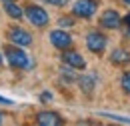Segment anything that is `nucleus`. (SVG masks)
<instances>
[{"instance_id": "7", "label": "nucleus", "mask_w": 130, "mask_h": 126, "mask_svg": "<svg viewBox=\"0 0 130 126\" xmlns=\"http://www.w3.org/2000/svg\"><path fill=\"white\" fill-rule=\"evenodd\" d=\"M120 14L116 12V10H106L104 14L100 16V24L104 26V28H118L120 26Z\"/></svg>"}, {"instance_id": "8", "label": "nucleus", "mask_w": 130, "mask_h": 126, "mask_svg": "<svg viewBox=\"0 0 130 126\" xmlns=\"http://www.w3.org/2000/svg\"><path fill=\"white\" fill-rule=\"evenodd\" d=\"M36 120H38V124L42 126H60L64 120L58 116V114H54V112H40L38 116H36Z\"/></svg>"}, {"instance_id": "6", "label": "nucleus", "mask_w": 130, "mask_h": 126, "mask_svg": "<svg viewBox=\"0 0 130 126\" xmlns=\"http://www.w3.org/2000/svg\"><path fill=\"white\" fill-rule=\"evenodd\" d=\"M50 42L56 48H60V50L72 46V38H70V34H66L64 30H52L50 32Z\"/></svg>"}, {"instance_id": "11", "label": "nucleus", "mask_w": 130, "mask_h": 126, "mask_svg": "<svg viewBox=\"0 0 130 126\" xmlns=\"http://www.w3.org/2000/svg\"><path fill=\"white\" fill-rule=\"evenodd\" d=\"M110 60L114 64H126V62H130V54L126 50H114L110 54Z\"/></svg>"}, {"instance_id": "9", "label": "nucleus", "mask_w": 130, "mask_h": 126, "mask_svg": "<svg viewBox=\"0 0 130 126\" xmlns=\"http://www.w3.org/2000/svg\"><path fill=\"white\" fill-rule=\"evenodd\" d=\"M62 60H64V64L72 66V68H84V66H86L84 58H82L78 52H64V54H62Z\"/></svg>"}, {"instance_id": "1", "label": "nucleus", "mask_w": 130, "mask_h": 126, "mask_svg": "<svg viewBox=\"0 0 130 126\" xmlns=\"http://www.w3.org/2000/svg\"><path fill=\"white\" fill-rule=\"evenodd\" d=\"M4 54H6L10 66H14V68H30V66H32V60L28 58V54H26L22 48L6 46V52H4Z\"/></svg>"}, {"instance_id": "12", "label": "nucleus", "mask_w": 130, "mask_h": 126, "mask_svg": "<svg viewBox=\"0 0 130 126\" xmlns=\"http://www.w3.org/2000/svg\"><path fill=\"white\" fill-rule=\"evenodd\" d=\"M80 88L86 92V94H90L92 88H94V78H92V76H84V78H80Z\"/></svg>"}, {"instance_id": "10", "label": "nucleus", "mask_w": 130, "mask_h": 126, "mask_svg": "<svg viewBox=\"0 0 130 126\" xmlns=\"http://www.w3.org/2000/svg\"><path fill=\"white\" fill-rule=\"evenodd\" d=\"M4 10H6V14L12 16V18H22V8L16 6L12 0H4Z\"/></svg>"}, {"instance_id": "14", "label": "nucleus", "mask_w": 130, "mask_h": 126, "mask_svg": "<svg viewBox=\"0 0 130 126\" xmlns=\"http://www.w3.org/2000/svg\"><path fill=\"white\" fill-rule=\"evenodd\" d=\"M102 116H106V118H110V120H114V122H122V124H130V118H126V116H118V114H102Z\"/></svg>"}, {"instance_id": "5", "label": "nucleus", "mask_w": 130, "mask_h": 126, "mask_svg": "<svg viewBox=\"0 0 130 126\" xmlns=\"http://www.w3.org/2000/svg\"><path fill=\"white\" fill-rule=\"evenodd\" d=\"M8 38H10L12 44H18V46H30L32 44V36L22 28H10Z\"/></svg>"}, {"instance_id": "18", "label": "nucleus", "mask_w": 130, "mask_h": 126, "mask_svg": "<svg viewBox=\"0 0 130 126\" xmlns=\"http://www.w3.org/2000/svg\"><path fill=\"white\" fill-rule=\"evenodd\" d=\"M0 104H4V106H12L14 102H12L10 98H2V96H0Z\"/></svg>"}, {"instance_id": "20", "label": "nucleus", "mask_w": 130, "mask_h": 126, "mask_svg": "<svg viewBox=\"0 0 130 126\" xmlns=\"http://www.w3.org/2000/svg\"><path fill=\"white\" fill-rule=\"evenodd\" d=\"M126 24H128V26H130V14L126 16Z\"/></svg>"}, {"instance_id": "13", "label": "nucleus", "mask_w": 130, "mask_h": 126, "mask_svg": "<svg viewBox=\"0 0 130 126\" xmlns=\"http://www.w3.org/2000/svg\"><path fill=\"white\" fill-rule=\"evenodd\" d=\"M62 76H64V80H68V82H74V80H76V72L72 70V66H70V68L64 66V68H62Z\"/></svg>"}, {"instance_id": "15", "label": "nucleus", "mask_w": 130, "mask_h": 126, "mask_svg": "<svg viewBox=\"0 0 130 126\" xmlns=\"http://www.w3.org/2000/svg\"><path fill=\"white\" fill-rule=\"evenodd\" d=\"M122 88H124L126 92H130V72H126V74L122 76Z\"/></svg>"}, {"instance_id": "4", "label": "nucleus", "mask_w": 130, "mask_h": 126, "mask_svg": "<svg viewBox=\"0 0 130 126\" xmlns=\"http://www.w3.org/2000/svg\"><path fill=\"white\" fill-rule=\"evenodd\" d=\"M86 46L88 50H92V52H104V48H106V38L100 34V32H90L88 36H86Z\"/></svg>"}, {"instance_id": "3", "label": "nucleus", "mask_w": 130, "mask_h": 126, "mask_svg": "<svg viewBox=\"0 0 130 126\" xmlns=\"http://www.w3.org/2000/svg\"><path fill=\"white\" fill-rule=\"evenodd\" d=\"M26 16H28V20L32 22L34 26H46L48 24V14L40 6H28L26 8Z\"/></svg>"}, {"instance_id": "17", "label": "nucleus", "mask_w": 130, "mask_h": 126, "mask_svg": "<svg viewBox=\"0 0 130 126\" xmlns=\"http://www.w3.org/2000/svg\"><path fill=\"white\" fill-rule=\"evenodd\" d=\"M42 2H48V4H54V6H64L70 0H42Z\"/></svg>"}, {"instance_id": "2", "label": "nucleus", "mask_w": 130, "mask_h": 126, "mask_svg": "<svg viewBox=\"0 0 130 126\" xmlns=\"http://www.w3.org/2000/svg\"><path fill=\"white\" fill-rule=\"evenodd\" d=\"M98 2L96 0H78L74 6H72V12L80 18H90V16L96 12Z\"/></svg>"}, {"instance_id": "22", "label": "nucleus", "mask_w": 130, "mask_h": 126, "mask_svg": "<svg viewBox=\"0 0 130 126\" xmlns=\"http://www.w3.org/2000/svg\"><path fill=\"white\" fill-rule=\"evenodd\" d=\"M0 62H2V54H0Z\"/></svg>"}, {"instance_id": "21", "label": "nucleus", "mask_w": 130, "mask_h": 126, "mask_svg": "<svg viewBox=\"0 0 130 126\" xmlns=\"http://www.w3.org/2000/svg\"><path fill=\"white\" fill-rule=\"evenodd\" d=\"M0 124H2V114H0Z\"/></svg>"}, {"instance_id": "23", "label": "nucleus", "mask_w": 130, "mask_h": 126, "mask_svg": "<svg viewBox=\"0 0 130 126\" xmlns=\"http://www.w3.org/2000/svg\"><path fill=\"white\" fill-rule=\"evenodd\" d=\"M124 2H128V4H130V0H124Z\"/></svg>"}, {"instance_id": "19", "label": "nucleus", "mask_w": 130, "mask_h": 126, "mask_svg": "<svg viewBox=\"0 0 130 126\" xmlns=\"http://www.w3.org/2000/svg\"><path fill=\"white\" fill-rule=\"evenodd\" d=\"M50 98H52V94H50V92H44V94H42V100H44V102H48Z\"/></svg>"}, {"instance_id": "16", "label": "nucleus", "mask_w": 130, "mask_h": 126, "mask_svg": "<svg viewBox=\"0 0 130 126\" xmlns=\"http://www.w3.org/2000/svg\"><path fill=\"white\" fill-rule=\"evenodd\" d=\"M58 24H60V26H64V28H68V26H72V24H74V20H72V18H60V20H58Z\"/></svg>"}]
</instances>
